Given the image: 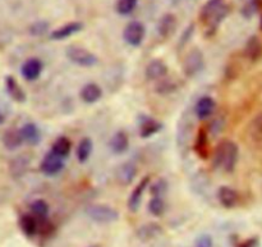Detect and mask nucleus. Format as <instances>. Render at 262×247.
Instances as JSON below:
<instances>
[{
  "label": "nucleus",
  "mask_w": 262,
  "mask_h": 247,
  "mask_svg": "<svg viewBox=\"0 0 262 247\" xmlns=\"http://www.w3.org/2000/svg\"><path fill=\"white\" fill-rule=\"evenodd\" d=\"M229 10L227 0H207L200 10V20L207 27V32L214 33L229 14Z\"/></svg>",
  "instance_id": "1"
},
{
  "label": "nucleus",
  "mask_w": 262,
  "mask_h": 247,
  "mask_svg": "<svg viewBox=\"0 0 262 247\" xmlns=\"http://www.w3.org/2000/svg\"><path fill=\"white\" fill-rule=\"evenodd\" d=\"M239 156V149L235 142L224 140L215 148L214 164L217 169L230 173L235 168Z\"/></svg>",
  "instance_id": "2"
},
{
  "label": "nucleus",
  "mask_w": 262,
  "mask_h": 247,
  "mask_svg": "<svg viewBox=\"0 0 262 247\" xmlns=\"http://www.w3.org/2000/svg\"><path fill=\"white\" fill-rule=\"evenodd\" d=\"M87 217L94 222L100 223V224H109V223L117 222L119 218V213L112 207L107 205H90L84 210Z\"/></svg>",
  "instance_id": "3"
},
{
  "label": "nucleus",
  "mask_w": 262,
  "mask_h": 247,
  "mask_svg": "<svg viewBox=\"0 0 262 247\" xmlns=\"http://www.w3.org/2000/svg\"><path fill=\"white\" fill-rule=\"evenodd\" d=\"M66 55L72 63L79 67H94L99 61V59H97V56L94 53L82 48V46L77 45L68 46L66 50Z\"/></svg>",
  "instance_id": "4"
},
{
  "label": "nucleus",
  "mask_w": 262,
  "mask_h": 247,
  "mask_svg": "<svg viewBox=\"0 0 262 247\" xmlns=\"http://www.w3.org/2000/svg\"><path fill=\"white\" fill-rule=\"evenodd\" d=\"M146 28L142 22L138 20H132L125 26L123 31V38L125 43L130 46H140L145 40Z\"/></svg>",
  "instance_id": "5"
},
{
  "label": "nucleus",
  "mask_w": 262,
  "mask_h": 247,
  "mask_svg": "<svg viewBox=\"0 0 262 247\" xmlns=\"http://www.w3.org/2000/svg\"><path fill=\"white\" fill-rule=\"evenodd\" d=\"M205 64L204 54L200 49H192L183 60V72L187 77H193L202 71Z\"/></svg>",
  "instance_id": "6"
},
{
  "label": "nucleus",
  "mask_w": 262,
  "mask_h": 247,
  "mask_svg": "<svg viewBox=\"0 0 262 247\" xmlns=\"http://www.w3.org/2000/svg\"><path fill=\"white\" fill-rule=\"evenodd\" d=\"M40 169L42 172V174H45V176H56V174L60 173L64 169V159L55 155V154H53L50 151L49 154H46L45 158L41 161Z\"/></svg>",
  "instance_id": "7"
},
{
  "label": "nucleus",
  "mask_w": 262,
  "mask_h": 247,
  "mask_svg": "<svg viewBox=\"0 0 262 247\" xmlns=\"http://www.w3.org/2000/svg\"><path fill=\"white\" fill-rule=\"evenodd\" d=\"M82 30H83V23L74 20V22H69V23H67V25H64V26H61V27L54 30L53 32L50 33V38L51 40H55V41L66 40V38H68V37H71V36L76 35V33L81 32Z\"/></svg>",
  "instance_id": "8"
},
{
  "label": "nucleus",
  "mask_w": 262,
  "mask_h": 247,
  "mask_svg": "<svg viewBox=\"0 0 262 247\" xmlns=\"http://www.w3.org/2000/svg\"><path fill=\"white\" fill-rule=\"evenodd\" d=\"M41 72H42V61L37 58H30L22 64L20 68V73H22L23 78L27 81H35L40 77Z\"/></svg>",
  "instance_id": "9"
},
{
  "label": "nucleus",
  "mask_w": 262,
  "mask_h": 247,
  "mask_svg": "<svg viewBox=\"0 0 262 247\" xmlns=\"http://www.w3.org/2000/svg\"><path fill=\"white\" fill-rule=\"evenodd\" d=\"M177 26H178V20L177 17L171 13H166L163 17L159 19L158 22V33L160 37L168 38L176 32Z\"/></svg>",
  "instance_id": "10"
},
{
  "label": "nucleus",
  "mask_w": 262,
  "mask_h": 247,
  "mask_svg": "<svg viewBox=\"0 0 262 247\" xmlns=\"http://www.w3.org/2000/svg\"><path fill=\"white\" fill-rule=\"evenodd\" d=\"M148 183H150V177H145L137 186L135 187V190L130 194L129 199H128V209L132 213L137 212L138 208H140L141 201H142L143 194H145L146 189H147Z\"/></svg>",
  "instance_id": "11"
},
{
  "label": "nucleus",
  "mask_w": 262,
  "mask_h": 247,
  "mask_svg": "<svg viewBox=\"0 0 262 247\" xmlns=\"http://www.w3.org/2000/svg\"><path fill=\"white\" fill-rule=\"evenodd\" d=\"M168 74V67L160 59H154L147 64L145 69V76L148 81H158Z\"/></svg>",
  "instance_id": "12"
},
{
  "label": "nucleus",
  "mask_w": 262,
  "mask_h": 247,
  "mask_svg": "<svg viewBox=\"0 0 262 247\" xmlns=\"http://www.w3.org/2000/svg\"><path fill=\"white\" fill-rule=\"evenodd\" d=\"M215 108H216L215 100L210 96H204L194 105V114L199 119H207L214 114Z\"/></svg>",
  "instance_id": "13"
},
{
  "label": "nucleus",
  "mask_w": 262,
  "mask_h": 247,
  "mask_svg": "<svg viewBox=\"0 0 262 247\" xmlns=\"http://www.w3.org/2000/svg\"><path fill=\"white\" fill-rule=\"evenodd\" d=\"M217 200H219L220 204L224 208L228 209H232L239 201V195L235 191L234 189L229 186H223L220 187L219 191H217Z\"/></svg>",
  "instance_id": "14"
},
{
  "label": "nucleus",
  "mask_w": 262,
  "mask_h": 247,
  "mask_svg": "<svg viewBox=\"0 0 262 247\" xmlns=\"http://www.w3.org/2000/svg\"><path fill=\"white\" fill-rule=\"evenodd\" d=\"M245 55L248 60L257 61L262 58V41L258 36H251L245 45Z\"/></svg>",
  "instance_id": "15"
},
{
  "label": "nucleus",
  "mask_w": 262,
  "mask_h": 247,
  "mask_svg": "<svg viewBox=\"0 0 262 247\" xmlns=\"http://www.w3.org/2000/svg\"><path fill=\"white\" fill-rule=\"evenodd\" d=\"M136 176H137V167L133 163H130V161L123 163L117 169V181L120 184H124V186L132 183Z\"/></svg>",
  "instance_id": "16"
},
{
  "label": "nucleus",
  "mask_w": 262,
  "mask_h": 247,
  "mask_svg": "<svg viewBox=\"0 0 262 247\" xmlns=\"http://www.w3.org/2000/svg\"><path fill=\"white\" fill-rule=\"evenodd\" d=\"M109 148L117 155L125 153L129 148V138H128L127 133L123 131H118L117 133H114L109 141Z\"/></svg>",
  "instance_id": "17"
},
{
  "label": "nucleus",
  "mask_w": 262,
  "mask_h": 247,
  "mask_svg": "<svg viewBox=\"0 0 262 247\" xmlns=\"http://www.w3.org/2000/svg\"><path fill=\"white\" fill-rule=\"evenodd\" d=\"M161 128H163V125L159 120L147 117V115H143L142 119L140 120V136L143 138H147L150 136L155 135Z\"/></svg>",
  "instance_id": "18"
},
{
  "label": "nucleus",
  "mask_w": 262,
  "mask_h": 247,
  "mask_svg": "<svg viewBox=\"0 0 262 247\" xmlns=\"http://www.w3.org/2000/svg\"><path fill=\"white\" fill-rule=\"evenodd\" d=\"M20 135H22L23 142L28 143V145H37L41 141V132L38 127L33 123H26L22 128H20Z\"/></svg>",
  "instance_id": "19"
},
{
  "label": "nucleus",
  "mask_w": 262,
  "mask_h": 247,
  "mask_svg": "<svg viewBox=\"0 0 262 247\" xmlns=\"http://www.w3.org/2000/svg\"><path fill=\"white\" fill-rule=\"evenodd\" d=\"M81 99L87 104H94L99 101L102 96V90L96 84H87L81 90Z\"/></svg>",
  "instance_id": "20"
},
{
  "label": "nucleus",
  "mask_w": 262,
  "mask_h": 247,
  "mask_svg": "<svg viewBox=\"0 0 262 247\" xmlns=\"http://www.w3.org/2000/svg\"><path fill=\"white\" fill-rule=\"evenodd\" d=\"M5 89H7V92L9 94V96L12 97L13 100L18 102H23L26 100V94L23 92L22 87L19 86L17 81H15L14 77L7 76L5 77Z\"/></svg>",
  "instance_id": "21"
},
{
  "label": "nucleus",
  "mask_w": 262,
  "mask_h": 247,
  "mask_svg": "<svg viewBox=\"0 0 262 247\" xmlns=\"http://www.w3.org/2000/svg\"><path fill=\"white\" fill-rule=\"evenodd\" d=\"M3 143L8 150H15L19 148L23 143L22 135H20V130H15V128H10L3 136Z\"/></svg>",
  "instance_id": "22"
},
{
  "label": "nucleus",
  "mask_w": 262,
  "mask_h": 247,
  "mask_svg": "<svg viewBox=\"0 0 262 247\" xmlns=\"http://www.w3.org/2000/svg\"><path fill=\"white\" fill-rule=\"evenodd\" d=\"M194 151L197 155L202 159H206L210 153V146H209V138H207V133L205 130H200L197 133L196 141H194Z\"/></svg>",
  "instance_id": "23"
},
{
  "label": "nucleus",
  "mask_w": 262,
  "mask_h": 247,
  "mask_svg": "<svg viewBox=\"0 0 262 247\" xmlns=\"http://www.w3.org/2000/svg\"><path fill=\"white\" fill-rule=\"evenodd\" d=\"M161 232H163V230H161L160 225L156 224V223H148V224L138 228L136 235L141 241H150L158 237Z\"/></svg>",
  "instance_id": "24"
},
{
  "label": "nucleus",
  "mask_w": 262,
  "mask_h": 247,
  "mask_svg": "<svg viewBox=\"0 0 262 247\" xmlns=\"http://www.w3.org/2000/svg\"><path fill=\"white\" fill-rule=\"evenodd\" d=\"M19 225H20V230L23 231L26 236H35L36 233L38 232V222H37V218L33 217V215L30 214H26L20 218L19 220Z\"/></svg>",
  "instance_id": "25"
},
{
  "label": "nucleus",
  "mask_w": 262,
  "mask_h": 247,
  "mask_svg": "<svg viewBox=\"0 0 262 247\" xmlns=\"http://www.w3.org/2000/svg\"><path fill=\"white\" fill-rule=\"evenodd\" d=\"M71 149H72L71 140L67 137H64V136H61V137L56 138V140L54 141L53 146H51V153L64 159L69 155V153H71Z\"/></svg>",
  "instance_id": "26"
},
{
  "label": "nucleus",
  "mask_w": 262,
  "mask_h": 247,
  "mask_svg": "<svg viewBox=\"0 0 262 247\" xmlns=\"http://www.w3.org/2000/svg\"><path fill=\"white\" fill-rule=\"evenodd\" d=\"M92 148H94V145H92L91 138L84 137L79 141L76 151L77 159H78L79 163H86L89 160V158L92 154Z\"/></svg>",
  "instance_id": "27"
},
{
  "label": "nucleus",
  "mask_w": 262,
  "mask_h": 247,
  "mask_svg": "<svg viewBox=\"0 0 262 247\" xmlns=\"http://www.w3.org/2000/svg\"><path fill=\"white\" fill-rule=\"evenodd\" d=\"M248 133L253 141L262 142V113H258L252 118L248 126Z\"/></svg>",
  "instance_id": "28"
},
{
  "label": "nucleus",
  "mask_w": 262,
  "mask_h": 247,
  "mask_svg": "<svg viewBox=\"0 0 262 247\" xmlns=\"http://www.w3.org/2000/svg\"><path fill=\"white\" fill-rule=\"evenodd\" d=\"M31 212L37 219H46L49 215V205L45 200H35L31 204Z\"/></svg>",
  "instance_id": "29"
},
{
  "label": "nucleus",
  "mask_w": 262,
  "mask_h": 247,
  "mask_svg": "<svg viewBox=\"0 0 262 247\" xmlns=\"http://www.w3.org/2000/svg\"><path fill=\"white\" fill-rule=\"evenodd\" d=\"M148 212L155 217H160L165 212V201L163 197H152L148 202Z\"/></svg>",
  "instance_id": "30"
},
{
  "label": "nucleus",
  "mask_w": 262,
  "mask_h": 247,
  "mask_svg": "<svg viewBox=\"0 0 262 247\" xmlns=\"http://www.w3.org/2000/svg\"><path fill=\"white\" fill-rule=\"evenodd\" d=\"M138 0H118L117 12L120 15H128L136 9Z\"/></svg>",
  "instance_id": "31"
},
{
  "label": "nucleus",
  "mask_w": 262,
  "mask_h": 247,
  "mask_svg": "<svg viewBox=\"0 0 262 247\" xmlns=\"http://www.w3.org/2000/svg\"><path fill=\"white\" fill-rule=\"evenodd\" d=\"M166 191H168V183L165 179H158L151 186V194L154 195V197H163Z\"/></svg>",
  "instance_id": "32"
},
{
  "label": "nucleus",
  "mask_w": 262,
  "mask_h": 247,
  "mask_svg": "<svg viewBox=\"0 0 262 247\" xmlns=\"http://www.w3.org/2000/svg\"><path fill=\"white\" fill-rule=\"evenodd\" d=\"M49 30V23L43 22V20H40V22H35L30 27V33L35 36H41L45 32H48Z\"/></svg>",
  "instance_id": "33"
},
{
  "label": "nucleus",
  "mask_w": 262,
  "mask_h": 247,
  "mask_svg": "<svg viewBox=\"0 0 262 247\" xmlns=\"http://www.w3.org/2000/svg\"><path fill=\"white\" fill-rule=\"evenodd\" d=\"M196 247H212V238L209 235H202L197 238Z\"/></svg>",
  "instance_id": "34"
},
{
  "label": "nucleus",
  "mask_w": 262,
  "mask_h": 247,
  "mask_svg": "<svg viewBox=\"0 0 262 247\" xmlns=\"http://www.w3.org/2000/svg\"><path fill=\"white\" fill-rule=\"evenodd\" d=\"M3 122H4V115H3V113L0 112V125H2Z\"/></svg>",
  "instance_id": "35"
},
{
  "label": "nucleus",
  "mask_w": 262,
  "mask_h": 247,
  "mask_svg": "<svg viewBox=\"0 0 262 247\" xmlns=\"http://www.w3.org/2000/svg\"><path fill=\"white\" fill-rule=\"evenodd\" d=\"M260 30L262 31V14H261V18H260Z\"/></svg>",
  "instance_id": "36"
},
{
  "label": "nucleus",
  "mask_w": 262,
  "mask_h": 247,
  "mask_svg": "<svg viewBox=\"0 0 262 247\" xmlns=\"http://www.w3.org/2000/svg\"><path fill=\"white\" fill-rule=\"evenodd\" d=\"M90 247H100V246H97V245H94V246H90Z\"/></svg>",
  "instance_id": "37"
}]
</instances>
